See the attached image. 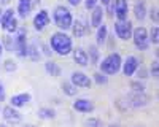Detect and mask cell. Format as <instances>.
<instances>
[{"label":"cell","instance_id":"d4e9b609","mask_svg":"<svg viewBox=\"0 0 159 127\" xmlns=\"http://www.w3.org/2000/svg\"><path fill=\"white\" fill-rule=\"evenodd\" d=\"M7 32H16L18 30V21H16V18H11L8 22H7V25L3 27Z\"/></svg>","mask_w":159,"mask_h":127},{"label":"cell","instance_id":"f546056e","mask_svg":"<svg viewBox=\"0 0 159 127\" xmlns=\"http://www.w3.org/2000/svg\"><path fill=\"white\" fill-rule=\"evenodd\" d=\"M5 70H8V72L16 70V64L13 62V60H7V62H5Z\"/></svg>","mask_w":159,"mask_h":127},{"label":"cell","instance_id":"4316f807","mask_svg":"<svg viewBox=\"0 0 159 127\" xmlns=\"http://www.w3.org/2000/svg\"><path fill=\"white\" fill-rule=\"evenodd\" d=\"M151 43H154V45L159 43V29L156 27V25L151 29Z\"/></svg>","mask_w":159,"mask_h":127},{"label":"cell","instance_id":"60d3db41","mask_svg":"<svg viewBox=\"0 0 159 127\" xmlns=\"http://www.w3.org/2000/svg\"><path fill=\"white\" fill-rule=\"evenodd\" d=\"M10 0H0V3H8Z\"/></svg>","mask_w":159,"mask_h":127},{"label":"cell","instance_id":"2e32d148","mask_svg":"<svg viewBox=\"0 0 159 127\" xmlns=\"http://www.w3.org/2000/svg\"><path fill=\"white\" fill-rule=\"evenodd\" d=\"M102 18H103V10L100 7H96L92 8V15H91V24L92 27H99V25H102Z\"/></svg>","mask_w":159,"mask_h":127},{"label":"cell","instance_id":"8d00e7d4","mask_svg":"<svg viewBox=\"0 0 159 127\" xmlns=\"http://www.w3.org/2000/svg\"><path fill=\"white\" fill-rule=\"evenodd\" d=\"M69 2H70V5L76 7V5H80V2H81V0H69Z\"/></svg>","mask_w":159,"mask_h":127},{"label":"cell","instance_id":"ba28073f","mask_svg":"<svg viewBox=\"0 0 159 127\" xmlns=\"http://www.w3.org/2000/svg\"><path fill=\"white\" fill-rule=\"evenodd\" d=\"M48 24H49V15H48L46 10H42V11H40L38 15L34 18V27H35L37 30H43Z\"/></svg>","mask_w":159,"mask_h":127},{"label":"cell","instance_id":"f1b7e54d","mask_svg":"<svg viewBox=\"0 0 159 127\" xmlns=\"http://www.w3.org/2000/svg\"><path fill=\"white\" fill-rule=\"evenodd\" d=\"M151 73H153L154 78H157V76H159V64H157V60L153 62V65H151Z\"/></svg>","mask_w":159,"mask_h":127},{"label":"cell","instance_id":"ee69618b","mask_svg":"<svg viewBox=\"0 0 159 127\" xmlns=\"http://www.w3.org/2000/svg\"><path fill=\"white\" fill-rule=\"evenodd\" d=\"M0 18H2V11H0Z\"/></svg>","mask_w":159,"mask_h":127},{"label":"cell","instance_id":"83f0119b","mask_svg":"<svg viewBox=\"0 0 159 127\" xmlns=\"http://www.w3.org/2000/svg\"><path fill=\"white\" fill-rule=\"evenodd\" d=\"M130 87L134 89V92H143V91H145L143 84H142V83H137V81H132V83H130Z\"/></svg>","mask_w":159,"mask_h":127},{"label":"cell","instance_id":"4fadbf2b","mask_svg":"<svg viewBox=\"0 0 159 127\" xmlns=\"http://www.w3.org/2000/svg\"><path fill=\"white\" fill-rule=\"evenodd\" d=\"M3 118L5 121L8 122H19L21 121V114L16 108H13V107H5L3 108Z\"/></svg>","mask_w":159,"mask_h":127},{"label":"cell","instance_id":"5b68a950","mask_svg":"<svg viewBox=\"0 0 159 127\" xmlns=\"http://www.w3.org/2000/svg\"><path fill=\"white\" fill-rule=\"evenodd\" d=\"M115 32L118 35V38H121V40H129L132 37V24L130 21L124 19V21H118L115 24Z\"/></svg>","mask_w":159,"mask_h":127},{"label":"cell","instance_id":"d590c367","mask_svg":"<svg viewBox=\"0 0 159 127\" xmlns=\"http://www.w3.org/2000/svg\"><path fill=\"white\" fill-rule=\"evenodd\" d=\"M3 42H5V45H7L8 48L11 46V38H10V37H5V40H3Z\"/></svg>","mask_w":159,"mask_h":127},{"label":"cell","instance_id":"7c38bea8","mask_svg":"<svg viewBox=\"0 0 159 127\" xmlns=\"http://www.w3.org/2000/svg\"><path fill=\"white\" fill-rule=\"evenodd\" d=\"M15 53L18 56H25V53H27V45H25V37L24 33H19L16 37V40H15Z\"/></svg>","mask_w":159,"mask_h":127},{"label":"cell","instance_id":"f6af8a7d","mask_svg":"<svg viewBox=\"0 0 159 127\" xmlns=\"http://www.w3.org/2000/svg\"><path fill=\"white\" fill-rule=\"evenodd\" d=\"M135 127H142V125H135Z\"/></svg>","mask_w":159,"mask_h":127},{"label":"cell","instance_id":"603a6c76","mask_svg":"<svg viewBox=\"0 0 159 127\" xmlns=\"http://www.w3.org/2000/svg\"><path fill=\"white\" fill-rule=\"evenodd\" d=\"M97 43L99 45H103L105 43V38H107V27L105 25H99L97 27Z\"/></svg>","mask_w":159,"mask_h":127},{"label":"cell","instance_id":"30bf717a","mask_svg":"<svg viewBox=\"0 0 159 127\" xmlns=\"http://www.w3.org/2000/svg\"><path fill=\"white\" fill-rule=\"evenodd\" d=\"M139 68V59L134 57V56H129L124 62V65H123V70H124V75L130 76V75H134Z\"/></svg>","mask_w":159,"mask_h":127},{"label":"cell","instance_id":"74e56055","mask_svg":"<svg viewBox=\"0 0 159 127\" xmlns=\"http://www.w3.org/2000/svg\"><path fill=\"white\" fill-rule=\"evenodd\" d=\"M100 2H102V3L105 5V7H108V5H110V2H111V0H100Z\"/></svg>","mask_w":159,"mask_h":127},{"label":"cell","instance_id":"e575fe53","mask_svg":"<svg viewBox=\"0 0 159 127\" xmlns=\"http://www.w3.org/2000/svg\"><path fill=\"white\" fill-rule=\"evenodd\" d=\"M151 19H153V22H157V15H156V8H151Z\"/></svg>","mask_w":159,"mask_h":127},{"label":"cell","instance_id":"d6a6232c","mask_svg":"<svg viewBox=\"0 0 159 127\" xmlns=\"http://www.w3.org/2000/svg\"><path fill=\"white\" fill-rule=\"evenodd\" d=\"M97 0H86V8H89V10H92V8H96L97 5Z\"/></svg>","mask_w":159,"mask_h":127},{"label":"cell","instance_id":"484cf974","mask_svg":"<svg viewBox=\"0 0 159 127\" xmlns=\"http://www.w3.org/2000/svg\"><path fill=\"white\" fill-rule=\"evenodd\" d=\"M84 127H103V125H102L100 119H97V118H91V119L86 121Z\"/></svg>","mask_w":159,"mask_h":127},{"label":"cell","instance_id":"d6986e66","mask_svg":"<svg viewBox=\"0 0 159 127\" xmlns=\"http://www.w3.org/2000/svg\"><path fill=\"white\" fill-rule=\"evenodd\" d=\"M72 27H73V35H75V37H80V38H81V37L84 35V32H86L84 24H83L81 21H75V22L72 24Z\"/></svg>","mask_w":159,"mask_h":127},{"label":"cell","instance_id":"7bdbcfd3","mask_svg":"<svg viewBox=\"0 0 159 127\" xmlns=\"http://www.w3.org/2000/svg\"><path fill=\"white\" fill-rule=\"evenodd\" d=\"M22 127H34V125H30V124H25V125H22Z\"/></svg>","mask_w":159,"mask_h":127},{"label":"cell","instance_id":"9c48e42d","mask_svg":"<svg viewBox=\"0 0 159 127\" xmlns=\"http://www.w3.org/2000/svg\"><path fill=\"white\" fill-rule=\"evenodd\" d=\"M127 0H116L115 2V15L118 18V21H124L127 18Z\"/></svg>","mask_w":159,"mask_h":127},{"label":"cell","instance_id":"8992f818","mask_svg":"<svg viewBox=\"0 0 159 127\" xmlns=\"http://www.w3.org/2000/svg\"><path fill=\"white\" fill-rule=\"evenodd\" d=\"M150 97L148 95H145L143 92H130L127 95V103L130 107H134V108H140V107H145V105H148L150 103Z\"/></svg>","mask_w":159,"mask_h":127},{"label":"cell","instance_id":"4dcf8cb0","mask_svg":"<svg viewBox=\"0 0 159 127\" xmlns=\"http://www.w3.org/2000/svg\"><path fill=\"white\" fill-rule=\"evenodd\" d=\"M94 76H96V81H97V83H100V84L107 83V78H105V76H103L102 73H96Z\"/></svg>","mask_w":159,"mask_h":127},{"label":"cell","instance_id":"6da1fadb","mask_svg":"<svg viewBox=\"0 0 159 127\" xmlns=\"http://www.w3.org/2000/svg\"><path fill=\"white\" fill-rule=\"evenodd\" d=\"M49 45L52 51H56L59 56H67L72 51V38L62 32H56V33H52Z\"/></svg>","mask_w":159,"mask_h":127},{"label":"cell","instance_id":"ac0fdd59","mask_svg":"<svg viewBox=\"0 0 159 127\" xmlns=\"http://www.w3.org/2000/svg\"><path fill=\"white\" fill-rule=\"evenodd\" d=\"M134 13H135V18L139 21H143L145 18H147V8H145L143 0H137V3L134 7Z\"/></svg>","mask_w":159,"mask_h":127},{"label":"cell","instance_id":"7a4b0ae2","mask_svg":"<svg viewBox=\"0 0 159 127\" xmlns=\"http://www.w3.org/2000/svg\"><path fill=\"white\" fill-rule=\"evenodd\" d=\"M52 16H54V22L59 29L62 30H69L72 27V24H73V16H72V13L67 7H56L54 11H52Z\"/></svg>","mask_w":159,"mask_h":127},{"label":"cell","instance_id":"836d02e7","mask_svg":"<svg viewBox=\"0 0 159 127\" xmlns=\"http://www.w3.org/2000/svg\"><path fill=\"white\" fill-rule=\"evenodd\" d=\"M5 100V89H3V83L0 81V102Z\"/></svg>","mask_w":159,"mask_h":127},{"label":"cell","instance_id":"ab89813d","mask_svg":"<svg viewBox=\"0 0 159 127\" xmlns=\"http://www.w3.org/2000/svg\"><path fill=\"white\" fill-rule=\"evenodd\" d=\"M2 53H3V48H2V43H0V56H2Z\"/></svg>","mask_w":159,"mask_h":127},{"label":"cell","instance_id":"ffe728a7","mask_svg":"<svg viewBox=\"0 0 159 127\" xmlns=\"http://www.w3.org/2000/svg\"><path fill=\"white\" fill-rule=\"evenodd\" d=\"M54 110H51V108H40L38 110V118L40 119H52L54 118Z\"/></svg>","mask_w":159,"mask_h":127},{"label":"cell","instance_id":"7402d4cb","mask_svg":"<svg viewBox=\"0 0 159 127\" xmlns=\"http://www.w3.org/2000/svg\"><path fill=\"white\" fill-rule=\"evenodd\" d=\"M46 70H48V73L52 75V76L61 75V67L57 65V64H54V62H48V64H46Z\"/></svg>","mask_w":159,"mask_h":127},{"label":"cell","instance_id":"52a82bcc","mask_svg":"<svg viewBox=\"0 0 159 127\" xmlns=\"http://www.w3.org/2000/svg\"><path fill=\"white\" fill-rule=\"evenodd\" d=\"M72 83H73V86H76V87H84V89L91 87L89 76L84 75V73H81V72H75V73L72 75Z\"/></svg>","mask_w":159,"mask_h":127},{"label":"cell","instance_id":"8fae6325","mask_svg":"<svg viewBox=\"0 0 159 127\" xmlns=\"http://www.w3.org/2000/svg\"><path fill=\"white\" fill-rule=\"evenodd\" d=\"M73 108L80 113H91L94 110V105H92V102L88 100V99H78L73 103Z\"/></svg>","mask_w":159,"mask_h":127},{"label":"cell","instance_id":"cb8c5ba5","mask_svg":"<svg viewBox=\"0 0 159 127\" xmlns=\"http://www.w3.org/2000/svg\"><path fill=\"white\" fill-rule=\"evenodd\" d=\"M11 18H15V11H13V10H7L5 13H2V18H0V24H2V27H5L7 22Z\"/></svg>","mask_w":159,"mask_h":127},{"label":"cell","instance_id":"5bb4252c","mask_svg":"<svg viewBox=\"0 0 159 127\" xmlns=\"http://www.w3.org/2000/svg\"><path fill=\"white\" fill-rule=\"evenodd\" d=\"M73 57H75V62L78 64V65H81V67L89 65V57H88V53H86V51H83L81 48H76V49L73 51Z\"/></svg>","mask_w":159,"mask_h":127},{"label":"cell","instance_id":"44dd1931","mask_svg":"<svg viewBox=\"0 0 159 127\" xmlns=\"http://www.w3.org/2000/svg\"><path fill=\"white\" fill-rule=\"evenodd\" d=\"M62 91H64V94L65 95H75L76 94V91H78V89H75V86L73 84H70L69 81H64L62 83Z\"/></svg>","mask_w":159,"mask_h":127},{"label":"cell","instance_id":"f35d334b","mask_svg":"<svg viewBox=\"0 0 159 127\" xmlns=\"http://www.w3.org/2000/svg\"><path fill=\"white\" fill-rule=\"evenodd\" d=\"M108 127H121V125H118V124H110Z\"/></svg>","mask_w":159,"mask_h":127},{"label":"cell","instance_id":"3957f363","mask_svg":"<svg viewBox=\"0 0 159 127\" xmlns=\"http://www.w3.org/2000/svg\"><path fill=\"white\" fill-rule=\"evenodd\" d=\"M119 68H121V56L116 53L107 56L100 64V70L105 75H115Z\"/></svg>","mask_w":159,"mask_h":127},{"label":"cell","instance_id":"9a60e30c","mask_svg":"<svg viewBox=\"0 0 159 127\" xmlns=\"http://www.w3.org/2000/svg\"><path fill=\"white\" fill-rule=\"evenodd\" d=\"M30 100L29 94H19V95H13L11 97V107L13 108H21L24 105H27V102Z\"/></svg>","mask_w":159,"mask_h":127},{"label":"cell","instance_id":"b9f144b4","mask_svg":"<svg viewBox=\"0 0 159 127\" xmlns=\"http://www.w3.org/2000/svg\"><path fill=\"white\" fill-rule=\"evenodd\" d=\"M0 127H8V125H7V124L3 122V124H0Z\"/></svg>","mask_w":159,"mask_h":127},{"label":"cell","instance_id":"277c9868","mask_svg":"<svg viewBox=\"0 0 159 127\" xmlns=\"http://www.w3.org/2000/svg\"><path fill=\"white\" fill-rule=\"evenodd\" d=\"M148 32L145 27H137L134 30V43L139 49L145 51V49H148V45H150V40H148Z\"/></svg>","mask_w":159,"mask_h":127},{"label":"cell","instance_id":"e0dca14e","mask_svg":"<svg viewBox=\"0 0 159 127\" xmlns=\"http://www.w3.org/2000/svg\"><path fill=\"white\" fill-rule=\"evenodd\" d=\"M32 10V0H19L18 3V11H19V16L21 18H25L30 13Z\"/></svg>","mask_w":159,"mask_h":127},{"label":"cell","instance_id":"1f68e13d","mask_svg":"<svg viewBox=\"0 0 159 127\" xmlns=\"http://www.w3.org/2000/svg\"><path fill=\"white\" fill-rule=\"evenodd\" d=\"M91 51H92V53H91V57H92V62H97V59H99V51L97 49H94V48H91Z\"/></svg>","mask_w":159,"mask_h":127}]
</instances>
